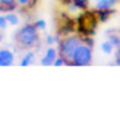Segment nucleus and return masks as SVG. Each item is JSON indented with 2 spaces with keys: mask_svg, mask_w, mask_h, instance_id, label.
Listing matches in <instances>:
<instances>
[{
  "mask_svg": "<svg viewBox=\"0 0 120 128\" xmlns=\"http://www.w3.org/2000/svg\"><path fill=\"white\" fill-rule=\"evenodd\" d=\"M14 42L19 49L30 50L32 48H36L40 44V31L37 30L34 22H27L16 31Z\"/></svg>",
  "mask_w": 120,
  "mask_h": 128,
  "instance_id": "nucleus-1",
  "label": "nucleus"
},
{
  "mask_svg": "<svg viewBox=\"0 0 120 128\" xmlns=\"http://www.w3.org/2000/svg\"><path fill=\"white\" fill-rule=\"evenodd\" d=\"M80 43H81V36L79 34H75V32L61 38V40L57 43L58 56L63 58L65 65L71 66V60L74 56V52L76 50V48Z\"/></svg>",
  "mask_w": 120,
  "mask_h": 128,
  "instance_id": "nucleus-2",
  "label": "nucleus"
},
{
  "mask_svg": "<svg viewBox=\"0 0 120 128\" xmlns=\"http://www.w3.org/2000/svg\"><path fill=\"white\" fill-rule=\"evenodd\" d=\"M97 25H98V18H97L96 10L91 12L85 9L76 20V31L80 36H93Z\"/></svg>",
  "mask_w": 120,
  "mask_h": 128,
  "instance_id": "nucleus-3",
  "label": "nucleus"
},
{
  "mask_svg": "<svg viewBox=\"0 0 120 128\" xmlns=\"http://www.w3.org/2000/svg\"><path fill=\"white\" fill-rule=\"evenodd\" d=\"M93 61V48L81 42L74 52L71 66H89Z\"/></svg>",
  "mask_w": 120,
  "mask_h": 128,
  "instance_id": "nucleus-4",
  "label": "nucleus"
},
{
  "mask_svg": "<svg viewBox=\"0 0 120 128\" xmlns=\"http://www.w3.org/2000/svg\"><path fill=\"white\" fill-rule=\"evenodd\" d=\"M75 31H76V21L70 18V17L63 16L62 20L59 21V26H58L57 34L61 38H63V36H67L70 34H74Z\"/></svg>",
  "mask_w": 120,
  "mask_h": 128,
  "instance_id": "nucleus-5",
  "label": "nucleus"
},
{
  "mask_svg": "<svg viewBox=\"0 0 120 128\" xmlns=\"http://www.w3.org/2000/svg\"><path fill=\"white\" fill-rule=\"evenodd\" d=\"M14 62V53L10 49L1 48L0 49V67L12 66Z\"/></svg>",
  "mask_w": 120,
  "mask_h": 128,
  "instance_id": "nucleus-6",
  "label": "nucleus"
},
{
  "mask_svg": "<svg viewBox=\"0 0 120 128\" xmlns=\"http://www.w3.org/2000/svg\"><path fill=\"white\" fill-rule=\"evenodd\" d=\"M57 56H58L57 49H56V48H53L52 46H50V47H48V49L45 50V54H44V56L41 57V60H40L41 66H52Z\"/></svg>",
  "mask_w": 120,
  "mask_h": 128,
  "instance_id": "nucleus-7",
  "label": "nucleus"
},
{
  "mask_svg": "<svg viewBox=\"0 0 120 128\" xmlns=\"http://www.w3.org/2000/svg\"><path fill=\"white\" fill-rule=\"evenodd\" d=\"M115 8H111V9H103V10H96L97 14V18H98V22H109V20L115 14Z\"/></svg>",
  "mask_w": 120,
  "mask_h": 128,
  "instance_id": "nucleus-8",
  "label": "nucleus"
},
{
  "mask_svg": "<svg viewBox=\"0 0 120 128\" xmlns=\"http://www.w3.org/2000/svg\"><path fill=\"white\" fill-rule=\"evenodd\" d=\"M118 0H96V10H103V9H111L115 8Z\"/></svg>",
  "mask_w": 120,
  "mask_h": 128,
  "instance_id": "nucleus-9",
  "label": "nucleus"
},
{
  "mask_svg": "<svg viewBox=\"0 0 120 128\" xmlns=\"http://www.w3.org/2000/svg\"><path fill=\"white\" fill-rule=\"evenodd\" d=\"M107 40L114 46V48H119L120 47V35L118 32H115V30H107Z\"/></svg>",
  "mask_w": 120,
  "mask_h": 128,
  "instance_id": "nucleus-10",
  "label": "nucleus"
},
{
  "mask_svg": "<svg viewBox=\"0 0 120 128\" xmlns=\"http://www.w3.org/2000/svg\"><path fill=\"white\" fill-rule=\"evenodd\" d=\"M35 60H36L35 52H32L31 49H30V52H27V53L22 57L19 65H21L22 67H27V66H30V65H32V64L35 62Z\"/></svg>",
  "mask_w": 120,
  "mask_h": 128,
  "instance_id": "nucleus-11",
  "label": "nucleus"
},
{
  "mask_svg": "<svg viewBox=\"0 0 120 128\" xmlns=\"http://www.w3.org/2000/svg\"><path fill=\"white\" fill-rule=\"evenodd\" d=\"M4 16H5L6 21H8V25H10V26H17V25L19 24V16H18V14L14 12V10L6 12Z\"/></svg>",
  "mask_w": 120,
  "mask_h": 128,
  "instance_id": "nucleus-12",
  "label": "nucleus"
},
{
  "mask_svg": "<svg viewBox=\"0 0 120 128\" xmlns=\"http://www.w3.org/2000/svg\"><path fill=\"white\" fill-rule=\"evenodd\" d=\"M0 5L3 6L4 13L10 12V10H16V9H17L16 0H0Z\"/></svg>",
  "mask_w": 120,
  "mask_h": 128,
  "instance_id": "nucleus-13",
  "label": "nucleus"
},
{
  "mask_svg": "<svg viewBox=\"0 0 120 128\" xmlns=\"http://www.w3.org/2000/svg\"><path fill=\"white\" fill-rule=\"evenodd\" d=\"M114 46L109 42V40H106V42H102V44H101V50L103 52V53H106V54H111L112 52H114Z\"/></svg>",
  "mask_w": 120,
  "mask_h": 128,
  "instance_id": "nucleus-14",
  "label": "nucleus"
},
{
  "mask_svg": "<svg viewBox=\"0 0 120 128\" xmlns=\"http://www.w3.org/2000/svg\"><path fill=\"white\" fill-rule=\"evenodd\" d=\"M59 40H61V36H59L58 34H56V35H47L45 36V43H47V46H53V44H57Z\"/></svg>",
  "mask_w": 120,
  "mask_h": 128,
  "instance_id": "nucleus-15",
  "label": "nucleus"
},
{
  "mask_svg": "<svg viewBox=\"0 0 120 128\" xmlns=\"http://www.w3.org/2000/svg\"><path fill=\"white\" fill-rule=\"evenodd\" d=\"M72 3L78 6L80 10H85L89 8V0H72Z\"/></svg>",
  "mask_w": 120,
  "mask_h": 128,
  "instance_id": "nucleus-16",
  "label": "nucleus"
},
{
  "mask_svg": "<svg viewBox=\"0 0 120 128\" xmlns=\"http://www.w3.org/2000/svg\"><path fill=\"white\" fill-rule=\"evenodd\" d=\"M35 26L37 27V30H39V31H44V30H47V21L45 20H36L35 22Z\"/></svg>",
  "mask_w": 120,
  "mask_h": 128,
  "instance_id": "nucleus-17",
  "label": "nucleus"
},
{
  "mask_svg": "<svg viewBox=\"0 0 120 128\" xmlns=\"http://www.w3.org/2000/svg\"><path fill=\"white\" fill-rule=\"evenodd\" d=\"M6 27H8V21L4 14H0V30L4 31V30H6Z\"/></svg>",
  "mask_w": 120,
  "mask_h": 128,
  "instance_id": "nucleus-18",
  "label": "nucleus"
},
{
  "mask_svg": "<svg viewBox=\"0 0 120 128\" xmlns=\"http://www.w3.org/2000/svg\"><path fill=\"white\" fill-rule=\"evenodd\" d=\"M16 4L19 8H27L30 4V0H16Z\"/></svg>",
  "mask_w": 120,
  "mask_h": 128,
  "instance_id": "nucleus-19",
  "label": "nucleus"
},
{
  "mask_svg": "<svg viewBox=\"0 0 120 128\" xmlns=\"http://www.w3.org/2000/svg\"><path fill=\"white\" fill-rule=\"evenodd\" d=\"M79 10H80V9H79L74 3H70L69 5H67V12H69V13H76V12H79Z\"/></svg>",
  "mask_w": 120,
  "mask_h": 128,
  "instance_id": "nucleus-20",
  "label": "nucleus"
},
{
  "mask_svg": "<svg viewBox=\"0 0 120 128\" xmlns=\"http://www.w3.org/2000/svg\"><path fill=\"white\" fill-rule=\"evenodd\" d=\"M62 65H65L63 58H62V57H59V56H57V57H56V60H54V62H53V66L59 67V66H62Z\"/></svg>",
  "mask_w": 120,
  "mask_h": 128,
  "instance_id": "nucleus-21",
  "label": "nucleus"
},
{
  "mask_svg": "<svg viewBox=\"0 0 120 128\" xmlns=\"http://www.w3.org/2000/svg\"><path fill=\"white\" fill-rule=\"evenodd\" d=\"M114 57H115V65L120 66V47L115 49V53H114Z\"/></svg>",
  "mask_w": 120,
  "mask_h": 128,
  "instance_id": "nucleus-22",
  "label": "nucleus"
},
{
  "mask_svg": "<svg viewBox=\"0 0 120 128\" xmlns=\"http://www.w3.org/2000/svg\"><path fill=\"white\" fill-rule=\"evenodd\" d=\"M59 3H61L62 5H66L67 6L70 3H72V0H59Z\"/></svg>",
  "mask_w": 120,
  "mask_h": 128,
  "instance_id": "nucleus-23",
  "label": "nucleus"
},
{
  "mask_svg": "<svg viewBox=\"0 0 120 128\" xmlns=\"http://www.w3.org/2000/svg\"><path fill=\"white\" fill-rule=\"evenodd\" d=\"M1 40H3V35H1V32H0V43H1Z\"/></svg>",
  "mask_w": 120,
  "mask_h": 128,
  "instance_id": "nucleus-24",
  "label": "nucleus"
}]
</instances>
